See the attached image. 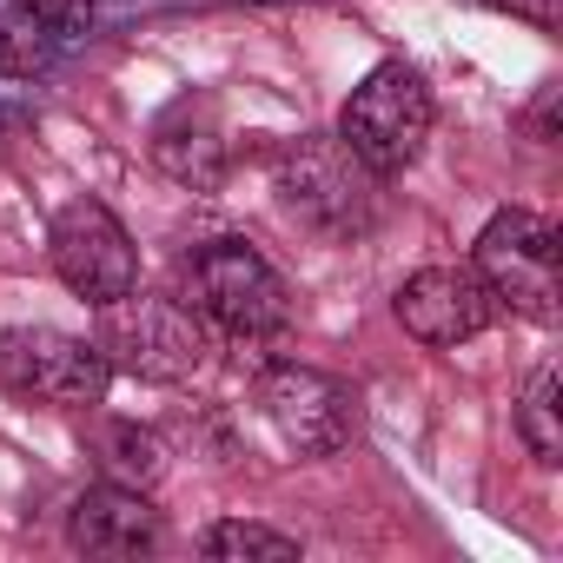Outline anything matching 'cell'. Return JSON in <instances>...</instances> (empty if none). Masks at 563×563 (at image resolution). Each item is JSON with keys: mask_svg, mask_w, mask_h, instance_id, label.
<instances>
[{"mask_svg": "<svg viewBox=\"0 0 563 563\" xmlns=\"http://www.w3.org/2000/svg\"><path fill=\"white\" fill-rule=\"evenodd\" d=\"M339 140L352 146V159H358L372 179L405 173V166L424 153V140H431V93H424V80H418L405 60L372 67V74L352 87L345 113H339Z\"/></svg>", "mask_w": 563, "mask_h": 563, "instance_id": "6da1fadb", "label": "cell"}, {"mask_svg": "<svg viewBox=\"0 0 563 563\" xmlns=\"http://www.w3.org/2000/svg\"><path fill=\"white\" fill-rule=\"evenodd\" d=\"M186 286H192V312L212 319V325L232 332V339H265V332H278V325L292 319L286 278H278L245 239H212V245H199Z\"/></svg>", "mask_w": 563, "mask_h": 563, "instance_id": "7a4b0ae2", "label": "cell"}, {"mask_svg": "<svg viewBox=\"0 0 563 563\" xmlns=\"http://www.w3.org/2000/svg\"><path fill=\"white\" fill-rule=\"evenodd\" d=\"M471 272L484 278V292L497 312H523L537 325H556V225L510 206L477 232Z\"/></svg>", "mask_w": 563, "mask_h": 563, "instance_id": "3957f363", "label": "cell"}, {"mask_svg": "<svg viewBox=\"0 0 563 563\" xmlns=\"http://www.w3.org/2000/svg\"><path fill=\"white\" fill-rule=\"evenodd\" d=\"M100 352L107 365L120 358L126 372L153 378V385H186L206 365V332L186 306L173 299H146L140 286L113 306H100Z\"/></svg>", "mask_w": 563, "mask_h": 563, "instance_id": "277c9868", "label": "cell"}, {"mask_svg": "<svg viewBox=\"0 0 563 563\" xmlns=\"http://www.w3.org/2000/svg\"><path fill=\"white\" fill-rule=\"evenodd\" d=\"M0 385L14 398H41V405H67L87 411L107 398L113 365L100 345L47 332V325H21V332H0Z\"/></svg>", "mask_w": 563, "mask_h": 563, "instance_id": "5b68a950", "label": "cell"}, {"mask_svg": "<svg viewBox=\"0 0 563 563\" xmlns=\"http://www.w3.org/2000/svg\"><path fill=\"white\" fill-rule=\"evenodd\" d=\"M278 186H286V206L325 239H352L372 225V173L352 159L345 140H299L278 166Z\"/></svg>", "mask_w": 563, "mask_h": 563, "instance_id": "8992f818", "label": "cell"}, {"mask_svg": "<svg viewBox=\"0 0 563 563\" xmlns=\"http://www.w3.org/2000/svg\"><path fill=\"white\" fill-rule=\"evenodd\" d=\"M54 272L60 286L87 306H113L140 286V252L126 239V225L100 206V199H74L54 219Z\"/></svg>", "mask_w": 563, "mask_h": 563, "instance_id": "52a82bcc", "label": "cell"}, {"mask_svg": "<svg viewBox=\"0 0 563 563\" xmlns=\"http://www.w3.org/2000/svg\"><path fill=\"white\" fill-rule=\"evenodd\" d=\"M258 405H265L272 431L286 438L292 451H306V457L339 451L352 438V424H358L352 391L332 372H319V365H272L258 378Z\"/></svg>", "mask_w": 563, "mask_h": 563, "instance_id": "ba28073f", "label": "cell"}, {"mask_svg": "<svg viewBox=\"0 0 563 563\" xmlns=\"http://www.w3.org/2000/svg\"><path fill=\"white\" fill-rule=\"evenodd\" d=\"M490 319H497V299L484 292V278L471 265H424L398 286V325L431 352L477 339Z\"/></svg>", "mask_w": 563, "mask_h": 563, "instance_id": "9c48e42d", "label": "cell"}, {"mask_svg": "<svg viewBox=\"0 0 563 563\" xmlns=\"http://www.w3.org/2000/svg\"><path fill=\"white\" fill-rule=\"evenodd\" d=\"M67 537H74V550H87V556H140V550L159 543V510H153L133 484H100V490H87V497L74 504Z\"/></svg>", "mask_w": 563, "mask_h": 563, "instance_id": "30bf717a", "label": "cell"}, {"mask_svg": "<svg viewBox=\"0 0 563 563\" xmlns=\"http://www.w3.org/2000/svg\"><path fill=\"white\" fill-rule=\"evenodd\" d=\"M153 159L166 179L192 186V192H212L225 179V140H219V113L212 100H179L159 126H153Z\"/></svg>", "mask_w": 563, "mask_h": 563, "instance_id": "8fae6325", "label": "cell"}, {"mask_svg": "<svg viewBox=\"0 0 563 563\" xmlns=\"http://www.w3.org/2000/svg\"><path fill=\"white\" fill-rule=\"evenodd\" d=\"M199 550L219 556V563H292L299 556V537L272 530V523H245V517H219L199 537Z\"/></svg>", "mask_w": 563, "mask_h": 563, "instance_id": "7c38bea8", "label": "cell"}, {"mask_svg": "<svg viewBox=\"0 0 563 563\" xmlns=\"http://www.w3.org/2000/svg\"><path fill=\"white\" fill-rule=\"evenodd\" d=\"M100 464H107V477L113 484H153L159 471H166V444L153 438V431H140V424H100Z\"/></svg>", "mask_w": 563, "mask_h": 563, "instance_id": "4fadbf2b", "label": "cell"}, {"mask_svg": "<svg viewBox=\"0 0 563 563\" xmlns=\"http://www.w3.org/2000/svg\"><path fill=\"white\" fill-rule=\"evenodd\" d=\"M54 67V34L34 14H0V80H34Z\"/></svg>", "mask_w": 563, "mask_h": 563, "instance_id": "5bb4252c", "label": "cell"}, {"mask_svg": "<svg viewBox=\"0 0 563 563\" xmlns=\"http://www.w3.org/2000/svg\"><path fill=\"white\" fill-rule=\"evenodd\" d=\"M517 424H523V444L537 464H556L563 457V424H556V372H537L523 405H517Z\"/></svg>", "mask_w": 563, "mask_h": 563, "instance_id": "9a60e30c", "label": "cell"}, {"mask_svg": "<svg viewBox=\"0 0 563 563\" xmlns=\"http://www.w3.org/2000/svg\"><path fill=\"white\" fill-rule=\"evenodd\" d=\"M21 14H34L54 41H67V34L93 27V0H21Z\"/></svg>", "mask_w": 563, "mask_h": 563, "instance_id": "2e32d148", "label": "cell"}, {"mask_svg": "<svg viewBox=\"0 0 563 563\" xmlns=\"http://www.w3.org/2000/svg\"><path fill=\"white\" fill-rule=\"evenodd\" d=\"M490 14H510V21H530V27H543V34H556L563 27V0H484Z\"/></svg>", "mask_w": 563, "mask_h": 563, "instance_id": "e0dca14e", "label": "cell"}, {"mask_svg": "<svg viewBox=\"0 0 563 563\" xmlns=\"http://www.w3.org/2000/svg\"><path fill=\"white\" fill-rule=\"evenodd\" d=\"M0 133H8V113H0Z\"/></svg>", "mask_w": 563, "mask_h": 563, "instance_id": "ac0fdd59", "label": "cell"}]
</instances>
